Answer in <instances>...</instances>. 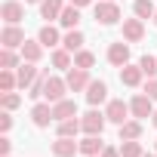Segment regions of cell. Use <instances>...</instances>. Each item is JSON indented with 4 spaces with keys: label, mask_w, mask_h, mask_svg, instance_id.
Wrapping results in <instances>:
<instances>
[{
    "label": "cell",
    "mask_w": 157,
    "mask_h": 157,
    "mask_svg": "<svg viewBox=\"0 0 157 157\" xmlns=\"http://www.w3.org/2000/svg\"><path fill=\"white\" fill-rule=\"evenodd\" d=\"M0 19H3L6 25H19L25 19V6L19 3V0H6V3L0 6Z\"/></svg>",
    "instance_id": "8"
},
{
    "label": "cell",
    "mask_w": 157,
    "mask_h": 157,
    "mask_svg": "<svg viewBox=\"0 0 157 157\" xmlns=\"http://www.w3.org/2000/svg\"><path fill=\"white\" fill-rule=\"evenodd\" d=\"M52 117H56V123H59V120H68V117H77V102H74V99L56 102V105H52Z\"/></svg>",
    "instance_id": "15"
},
{
    "label": "cell",
    "mask_w": 157,
    "mask_h": 157,
    "mask_svg": "<svg viewBox=\"0 0 157 157\" xmlns=\"http://www.w3.org/2000/svg\"><path fill=\"white\" fill-rule=\"evenodd\" d=\"M80 123H83V132L86 136H102V129H105V123H108V117L102 114V111H86L83 117H80Z\"/></svg>",
    "instance_id": "3"
},
{
    "label": "cell",
    "mask_w": 157,
    "mask_h": 157,
    "mask_svg": "<svg viewBox=\"0 0 157 157\" xmlns=\"http://www.w3.org/2000/svg\"><path fill=\"white\" fill-rule=\"evenodd\" d=\"M132 13H136V19H154V3H151V0H136V3H132Z\"/></svg>",
    "instance_id": "24"
},
{
    "label": "cell",
    "mask_w": 157,
    "mask_h": 157,
    "mask_svg": "<svg viewBox=\"0 0 157 157\" xmlns=\"http://www.w3.org/2000/svg\"><path fill=\"white\" fill-rule=\"evenodd\" d=\"M0 68H19V56L13 52V49H3V52H0Z\"/></svg>",
    "instance_id": "33"
},
{
    "label": "cell",
    "mask_w": 157,
    "mask_h": 157,
    "mask_svg": "<svg viewBox=\"0 0 157 157\" xmlns=\"http://www.w3.org/2000/svg\"><path fill=\"white\" fill-rule=\"evenodd\" d=\"M151 123H154V126H157V111H154V114H151Z\"/></svg>",
    "instance_id": "39"
},
{
    "label": "cell",
    "mask_w": 157,
    "mask_h": 157,
    "mask_svg": "<svg viewBox=\"0 0 157 157\" xmlns=\"http://www.w3.org/2000/svg\"><path fill=\"white\" fill-rule=\"evenodd\" d=\"M154 25H157V13H154Z\"/></svg>",
    "instance_id": "42"
},
{
    "label": "cell",
    "mask_w": 157,
    "mask_h": 157,
    "mask_svg": "<svg viewBox=\"0 0 157 157\" xmlns=\"http://www.w3.org/2000/svg\"><path fill=\"white\" fill-rule=\"evenodd\" d=\"M142 157H157V154H142Z\"/></svg>",
    "instance_id": "41"
},
{
    "label": "cell",
    "mask_w": 157,
    "mask_h": 157,
    "mask_svg": "<svg viewBox=\"0 0 157 157\" xmlns=\"http://www.w3.org/2000/svg\"><path fill=\"white\" fill-rule=\"evenodd\" d=\"M71 3H74V6H90L93 0H71Z\"/></svg>",
    "instance_id": "38"
},
{
    "label": "cell",
    "mask_w": 157,
    "mask_h": 157,
    "mask_svg": "<svg viewBox=\"0 0 157 157\" xmlns=\"http://www.w3.org/2000/svg\"><path fill=\"white\" fill-rule=\"evenodd\" d=\"M0 105H3V111H13V108L22 105V96L19 93H3V96H0Z\"/></svg>",
    "instance_id": "30"
},
{
    "label": "cell",
    "mask_w": 157,
    "mask_h": 157,
    "mask_svg": "<svg viewBox=\"0 0 157 157\" xmlns=\"http://www.w3.org/2000/svg\"><path fill=\"white\" fill-rule=\"evenodd\" d=\"M19 86V77L10 71V68H0V90H3V93H13Z\"/></svg>",
    "instance_id": "26"
},
{
    "label": "cell",
    "mask_w": 157,
    "mask_h": 157,
    "mask_svg": "<svg viewBox=\"0 0 157 157\" xmlns=\"http://www.w3.org/2000/svg\"><path fill=\"white\" fill-rule=\"evenodd\" d=\"M108 62L114 65V68H123V65H129V46L120 40V43H111L108 46Z\"/></svg>",
    "instance_id": "12"
},
{
    "label": "cell",
    "mask_w": 157,
    "mask_h": 157,
    "mask_svg": "<svg viewBox=\"0 0 157 157\" xmlns=\"http://www.w3.org/2000/svg\"><path fill=\"white\" fill-rule=\"evenodd\" d=\"M65 80H68V90H71V93H80V90L90 86V71L74 65V68H68V77H65Z\"/></svg>",
    "instance_id": "6"
},
{
    "label": "cell",
    "mask_w": 157,
    "mask_h": 157,
    "mask_svg": "<svg viewBox=\"0 0 157 157\" xmlns=\"http://www.w3.org/2000/svg\"><path fill=\"white\" fill-rule=\"evenodd\" d=\"M46 77H49V71H40V74H37V80L31 83V93H28L31 99H40V96H43V86H46Z\"/></svg>",
    "instance_id": "29"
},
{
    "label": "cell",
    "mask_w": 157,
    "mask_h": 157,
    "mask_svg": "<svg viewBox=\"0 0 157 157\" xmlns=\"http://www.w3.org/2000/svg\"><path fill=\"white\" fill-rule=\"evenodd\" d=\"M31 120H34V126H40V129L49 126V123L56 120V117H52V105H49V102H37V105L31 108Z\"/></svg>",
    "instance_id": "9"
},
{
    "label": "cell",
    "mask_w": 157,
    "mask_h": 157,
    "mask_svg": "<svg viewBox=\"0 0 157 157\" xmlns=\"http://www.w3.org/2000/svg\"><path fill=\"white\" fill-rule=\"evenodd\" d=\"M62 0H43V3H40V16L46 19V22H52V19H59L62 16Z\"/></svg>",
    "instance_id": "22"
},
{
    "label": "cell",
    "mask_w": 157,
    "mask_h": 157,
    "mask_svg": "<svg viewBox=\"0 0 157 157\" xmlns=\"http://www.w3.org/2000/svg\"><path fill=\"white\" fill-rule=\"evenodd\" d=\"M0 43H3V49H22L25 43V31L19 25H6L3 34H0Z\"/></svg>",
    "instance_id": "7"
},
{
    "label": "cell",
    "mask_w": 157,
    "mask_h": 157,
    "mask_svg": "<svg viewBox=\"0 0 157 157\" xmlns=\"http://www.w3.org/2000/svg\"><path fill=\"white\" fill-rule=\"evenodd\" d=\"M139 65H142V71L148 74V80H151V77H157V59H154V56H142Z\"/></svg>",
    "instance_id": "31"
},
{
    "label": "cell",
    "mask_w": 157,
    "mask_h": 157,
    "mask_svg": "<svg viewBox=\"0 0 157 157\" xmlns=\"http://www.w3.org/2000/svg\"><path fill=\"white\" fill-rule=\"evenodd\" d=\"M10 151H13V142L3 136V139H0V157H10Z\"/></svg>",
    "instance_id": "35"
},
{
    "label": "cell",
    "mask_w": 157,
    "mask_h": 157,
    "mask_svg": "<svg viewBox=\"0 0 157 157\" xmlns=\"http://www.w3.org/2000/svg\"><path fill=\"white\" fill-rule=\"evenodd\" d=\"M43 49H46V46H43L40 40H25V43H22V59L37 65V62H40V56H43Z\"/></svg>",
    "instance_id": "16"
},
{
    "label": "cell",
    "mask_w": 157,
    "mask_h": 157,
    "mask_svg": "<svg viewBox=\"0 0 157 157\" xmlns=\"http://www.w3.org/2000/svg\"><path fill=\"white\" fill-rule=\"evenodd\" d=\"M129 114H132V111H129V105H126L123 99H111V102H108V108H105V117H108L111 123H117V126H120V123H126V120H129Z\"/></svg>",
    "instance_id": "5"
},
{
    "label": "cell",
    "mask_w": 157,
    "mask_h": 157,
    "mask_svg": "<svg viewBox=\"0 0 157 157\" xmlns=\"http://www.w3.org/2000/svg\"><path fill=\"white\" fill-rule=\"evenodd\" d=\"M108 99V83L105 80H90V86H86V102L90 105H102Z\"/></svg>",
    "instance_id": "13"
},
{
    "label": "cell",
    "mask_w": 157,
    "mask_h": 157,
    "mask_svg": "<svg viewBox=\"0 0 157 157\" xmlns=\"http://www.w3.org/2000/svg\"><path fill=\"white\" fill-rule=\"evenodd\" d=\"M65 90H68V80H62V77H46V86H43V99L49 105L62 102L65 99Z\"/></svg>",
    "instance_id": "4"
},
{
    "label": "cell",
    "mask_w": 157,
    "mask_h": 157,
    "mask_svg": "<svg viewBox=\"0 0 157 157\" xmlns=\"http://www.w3.org/2000/svg\"><path fill=\"white\" fill-rule=\"evenodd\" d=\"M52 65H56V68H71V52H68L65 46L56 49V52H52Z\"/></svg>",
    "instance_id": "32"
},
{
    "label": "cell",
    "mask_w": 157,
    "mask_h": 157,
    "mask_svg": "<svg viewBox=\"0 0 157 157\" xmlns=\"http://www.w3.org/2000/svg\"><path fill=\"white\" fill-rule=\"evenodd\" d=\"M96 22L99 25H117L120 22V6L114 0H99L96 3Z\"/></svg>",
    "instance_id": "1"
},
{
    "label": "cell",
    "mask_w": 157,
    "mask_h": 157,
    "mask_svg": "<svg viewBox=\"0 0 157 157\" xmlns=\"http://www.w3.org/2000/svg\"><path fill=\"white\" fill-rule=\"evenodd\" d=\"M139 136H142V120H126V123H120V142L139 139Z\"/></svg>",
    "instance_id": "23"
},
{
    "label": "cell",
    "mask_w": 157,
    "mask_h": 157,
    "mask_svg": "<svg viewBox=\"0 0 157 157\" xmlns=\"http://www.w3.org/2000/svg\"><path fill=\"white\" fill-rule=\"evenodd\" d=\"M74 65H77V68H86V71H90V68L96 65V56H93L90 49H77V52H74Z\"/></svg>",
    "instance_id": "28"
},
{
    "label": "cell",
    "mask_w": 157,
    "mask_h": 157,
    "mask_svg": "<svg viewBox=\"0 0 157 157\" xmlns=\"http://www.w3.org/2000/svg\"><path fill=\"white\" fill-rule=\"evenodd\" d=\"M83 40H86V37H83V31L71 28V31H68V34L62 37V46H65L68 52H77V49H83Z\"/></svg>",
    "instance_id": "19"
},
{
    "label": "cell",
    "mask_w": 157,
    "mask_h": 157,
    "mask_svg": "<svg viewBox=\"0 0 157 157\" xmlns=\"http://www.w3.org/2000/svg\"><path fill=\"white\" fill-rule=\"evenodd\" d=\"M102 157H120V148H105Z\"/></svg>",
    "instance_id": "37"
},
{
    "label": "cell",
    "mask_w": 157,
    "mask_h": 157,
    "mask_svg": "<svg viewBox=\"0 0 157 157\" xmlns=\"http://www.w3.org/2000/svg\"><path fill=\"white\" fill-rule=\"evenodd\" d=\"M145 151H142V145H139V139H126L123 145H120V157H142Z\"/></svg>",
    "instance_id": "27"
},
{
    "label": "cell",
    "mask_w": 157,
    "mask_h": 157,
    "mask_svg": "<svg viewBox=\"0 0 157 157\" xmlns=\"http://www.w3.org/2000/svg\"><path fill=\"white\" fill-rule=\"evenodd\" d=\"M16 77H19V86H31V83L37 80V68H34V62H22L19 71H16Z\"/></svg>",
    "instance_id": "20"
},
{
    "label": "cell",
    "mask_w": 157,
    "mask_h": 157,
    "mask_svg": "<svg viewBox=\"0 0 157 157\" xmlns=\"http://www.w3.org/2000/svg\"><path fill=\"white\" fill-rule=\"evenodd\" d=\"M25 3H43V0H25Z\"/></svg>",
    "instance_id": "40"
},
{
    "label": "cell",
    "mask_w": 157,
    "mask_h": 157,
    "mask_svg": "<svg viewBox=\"0 0 157 157\" xmlns=\"http://www.w3.org/2000/svg\"><path fill=\"white\" fill-rule=\"evenodd\" d=\"M56 132L59 136H68V139H77V132H83V123L77 120V117H68V120H59Z\"/></svg>",
    "instance_id": "17"
},
{
    "label": "cell",
    "mask_w": 157,
    "mask_h": 157,
    "mask_svg": "<svg viewBox=\"0 0 157 157\" xmlns=\"http://www.w3.org/2000/svg\"><path fill=\"white\" fill-rule=\"evenodd\" d=\"M129 111H132V117H136V120H145V117H151V114H154V99H151L148 93H139V96H132Z\"/></svg>",
    "instance_id": "2"
},
{
    "label": "cell",
    "mask_w": 157,
    "mask_h": 157,
    "mask_svg": "<svg viewBox=\"0 0 157 157\" xmlns=\"http://www.w3.org/2000/svg\"><path fill=\"white\" fill-rule=\"evenodd\" d=\"M59 22H62V28H68V31H71V28H77V25H80V6H74V3H71V6H65V10H62V16H59Z\"/></svg>",
    "instance_id": "18"
},
{
    "label": "cell",
    "mask_w": 157,
    "mask_h": 157,
    "mask_svg": "<svg viewBox=\"0 0 157 157\" xmlns=\"http://www.w3.org/2000/svg\"><path fill=\"white\" fill-rule=\"evenodd\" d=\"M77 151H80V142H74V139H68V136H59V139L52 142V154H56V157H74Z\"/></svg>",
    "instance_id": "10"
},
{
    "label": "cell",
    "mask_w": 157,
    "mask_h": 157,
    "mask_svg": "<svg viewBox=\"0 0 157 157\" xmlns=\"http://www.w3.org/2000/svg\"><path fill=\"white\" fill-rule=\"evenodd\" d=\"M145 93H148V96H151V99L157 102V77H151V80H148V86H145Z\"/></svg>",
    "instance_id": "36"
},
{
    "label": "cell",
    "mask_w": 157,
    "mask_h": 157,
    "mask_svg": "<svg viewBox=\"0 0 157 157\" xmlns=\"http://www.w3.org/2000/svg\"><path fill=\"white\" fill-rule=\"evenodd\" d=\"M37 40H40V43H43V46L49 49V46H56V43L62 40V37H59V31H56L52 25H43V28H40V34H37Z\"/></svg>",
    "instance_id": "25"
},
{
    "label": "cell",
    "mask_w": 157,
    "mask_h": 157,
    "mask_svg": "<svg viewBox=\"0 0 157 157\" xmlns=\"http://www.w3.org/2000/svg\"><path fill=\"white\" fill-rule=\"evenodd\" d=\"M142 77H145L142 65H123V68H120V83H123V86H139Z\"/></svg>",
    "instance_id": "14"
},
{
    "label": "cell",
    "mask_w": 157,
    "mask_h": 157,
    "mask_svg": "<svg viewBox=\"0 0 157 157\" xmlns=\"http://www.w3.org/2000/svg\"><path fill=\"white\" fill-rule=\"evenodd\" d=\"M10 126H13V117H10V111H3L0 114V132H10Z\"/></svg>",
    "instance_id": "34"
},
{
    "label": "cell",
    "mask_w": 157,
    "mask_h": 157,
    "mask_svg": "<svg viewBox=\"0 0 157 157\" xmlns=\"http://www.w3.org/2000/svg\"><path fill=\"white\" fill-rule=\"evenodd\" d=\"M142 37H145L142 19H123V40H126V43H139Z\"/></svg>",
    "instance_id": "11"
},
{
    "label": "cell",
    "mask_w": 157,
    "mask_h": 157,
    "mask_svg": "<svg viewBox=\"0 0 157 157\" xmlns=\"http://www.w3.org/2000/svg\"><path fill=\"white\" fill-rule=\"evenodd\" d=\"M105 151V145L99 142V136H86L83 142H80V154L83 157H96V154H102Z\"/></svg>",
    "instance_id": "21"
},
{
    "label": "cell",
    "mask_w": 157,
    "mask_h": 157,
    "mask_svg": "<svg viewBox=\"0 0 157 157\" xmlns=\"http://www.w3.org/2000/svg\"><path fill=\"white\" fill-rule=\"evenodd\" d=\"M154 151H157V145H154Z\"/></svg>",
    "instance_id": "43"
}]
</instances>
